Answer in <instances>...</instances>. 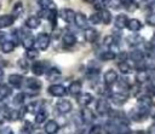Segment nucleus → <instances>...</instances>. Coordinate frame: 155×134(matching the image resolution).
Returning a JSON list of instances; mask_svg holds the SVG:
<instances>
[{
    "label": "nucleus",
    "mask_w": 155,
    "mask_h": 134,
    "mask_svg": "<svg viewBox=\"0 0 155 134\" xmlns=\"http://www.w3.org/2000/svg\"><path fill=\"white\" fill-rule=\"evenodd\" d=\"M50 41H51V40H50L48 34H46V33H40V34H38V36H36V39H35V45H36L38 49L45 51V49L48 48Z\"/></svg>",
    "instance_id": "obj_1"
},
{
    "label": "nucleus",
    "mask_w": 155,
    "mask_h": 134,
    "mask_svg": "<svg viewBox=\"0 0 155 134\" xmlns=\"http://www.w3.org/2000/svg\"><path fill=\"white\" fill-rule=\"evenodd\" d=\"M96 111L98 115L104 116L110 112V105L105 99H98L96 103Z\"/></svg>",
    "instance_id": "obj_2"
},
{
    "label": "nucleus",
    "mask_w": 155,
    "mask_h": 134,
    "mask_svg": "<svg viewBox=\"0 0 155 134\" xmlns=\"http://www.w3.org/2000/svg\"><path fill=\"white\" fill-rule=\"evenodd\" d=\"M47 92L52 95V97H63L67 93V89L64 86L62 85H51L47 88Z\"/></svg>",
    "instance_id": "obj_3"
},
{
    "label": "nucleus",
    "mask_w": 155,
    "mask_h": 134,
    "mask_svg": "<svg viewBox=\"0 0 155 134\" xmlns=\"http://www.w3.org/2000/svg\"><path fill=\"white\" fill-rule=\"evenodd\" d=\"M74 23L76 24L78 28L86 29L87 28V24H88V19H87V17L82 12H76L75 13V17H74Z\"/></svg>",
    "instance_id": "obj_4"
},
{
    "label": "nucleus",
    "mask_w": 155,
    "mask_h": 134,
    "mask_svg": "<svg viewBox=\"0 0 155 134\" xmlns=\"http://www.w3.org/2000/svg\"><path fill=\"white\" fill-rule=\"evenodd\" d=\"M80 116L82 118V122L85 124H88V123H92L94 121V113L91 109H88L87 106H84V109L81 110L80 112Z\"/></svg>",
    "instance_id": "obj_5"
},
{
    "label": "nucleus",
    "mask_w": 155,
    "mask_h": 134,
    "mask_svg": "<svg viewBox=\"0 0 155 134\" xmlns=\"http://www.w3.org/2000/svg\"><path fill=\"white\" fill-rule=\"evenodd\" d=\"M56 109L61 113H68L71 110V103L65 99H61L56 103Z\"/></svg>",
    "instance_id": "obj_6"
},
{
    "label": "nucleus",
    "mask_w": 155,
    "mask_h": 134,
    "mask_svg": "<svg viewBox=\"0 0 155 134\" xmlns=\"http://www.w3.org/2000/svg\"><path fill=\"white\" fill-rule=\"evenodd\" d=\"M59 17L67 22V23H74V17H75V12L71 8H62L59 11Z\"/></svg>",
    "instance_id": "obj_7"
},
{
    "label": "nucleus",
    "mask_w": 155,
    "mask_h": 134,
    "mask_svg": "<svg viewBox=\"0 0 155 134\" xmlns=\"http://www.w3.org/2000/svg\"><path fill=\"white\" fill-rule=\"evenodd\" d=\"M116 81H117V74H116V71L113 70V69H109V70L104 74V83H105L107 86H111V85H114Z\"/></svg>",
    "instance_id": "obj_8"
},
{
    "label": "nucleus",
    "mask_w": 155,
    "mask_h": 134,
    "mask_svg": "<svg viewBox=\"0 0 155 134\" xmlns=\"http://www.w3.org/2000/svg\"><path fill=\"white\" fill-rule=\"evenodd\" d=\"M25 87L30 91H34V92H39L40 88H41V82L38 80V78H34V77H29L25 80Z\"/></svg>",
    "instance_id": "obj_9"
},
{
    "label": "nucleus",
    "mask_w": 155,
    "mask_h": 134,
    "mask_svg": "<svg viewBox=\"0 0 155 134\" xmlns=\"http://www.w3.org/2000/svg\"><path fill=\"white\" fill-rule=\"evenodd\" d=\"M92 100H93V97L90 93H80V94H78V99H76L78 104L81 105V106L90 105L92 103Z\"/></svg>",
    "instance_id": "obj_10"
},
{
    "label": "nucleus",
    "mask_w": 155,
    "mask_h": 134,
    "mask_svg": "<svg viewBox=\"0 0 155 134\" xmlns=\"http://www.w3.org/2000/svg\"><path fill=\"white\" fill-rule=\"evenodd\" d=\"M8 83L15 88H21L23 85V76L18 74H11L8 76Z\"/></svg>",
    "instance_id": "obj_11"
},
{
    "label": "nucleus",
    "mask_w": 155,
    "mask_h": 134,
    "mask_svg": "<svg viewBox=\"0 0 155 134\" xmlns=\"http://www.w3.org/2000/svg\"><path fill=\"white\" fill-rule=\"evenodd\" d=\"M44 129H45L46 134H56L58 132V129H59V126L54 120H50V121L46 122Z\"/></svg>",
    "instance_id": "obj_12"
},
{
    "label": "nucleus",
    "mask_w": 155,
    "mask_h": 134,
    "mask_svg": "<svg viewBox=\"0 0 155 134\" xmlns=\"http://www.w3.org/2000/svg\"><path fill=\"white\" fill-rule=\"evenodd\" d=\"M31 71H33V74L34 75H36V76H40V75H42L45 71H46V63H44V62H35L33 65H31Z\"/></svg>",
    "instance_id": "obj_13"
},
{
    "label": "nucleus",
    "mask_w": 155,
    "mask_h": 134,
    "mask_svg": "<svg viewBox=\"0 0 155 134\" xmlns=\"http://www.w3.org/2000/svg\"><path fill=\"white\" fill-rule=\"evenodd\" d=\"M151 104H153V100H151V98H150L148 94L140 95V97L138 98V107H142V109H150V107H151Z\"/></svg>",
    "instance_id": "obj_14"
},
{
    "label": "nucleus",
    "mask_w": 155,
    "mask_h": 134,
    "mask_svg": "<svg viewBox=\"0 0 155 134\" xmlns=\"http://www.w3.org/2000/svg\"><path fill=\"white\" fill-rule=\"evenodd\" d=\"M15 17L12 14H2L0 16V29L2 28H8L13 24Z\"/></svg>",
    "instance_id": "obj_15"
},
{
    "label": "nucleus",
    "mask_w": 155,
    "mask_h": 134,
    "mask_svg": "<svg viewBox=\"0 0 155 134\" xmlns=\"http://www.w3.org/2000/svg\"><path fill=\"white\" fill-rule=\"evenodd\" d=\"M127 21H128V18H127L126 14H122V13H121V14H117L116 18H115V21H114L115 28H117V29H124V28H126Z\"/></svg>",
    "instance_id": "obj_16"
},
{
    "label": "nucleus",
    "mask_w": 155,
    "mask_h": 134,
    "mask_svg": "<svg viewBox=\"0 0 155 134\" xmlns=\"http://www.w3.org/2000/svg\"><path fill=\"white\" fill-rule=\"evenodd\" d=\"M97 37H98V33L96 29H93V28H86L85 29V39L87 42L93 43L97 40Z\"/></svg>",
    "instance_id": "obj_17"
},
{
    "label": "nucleus",
    "mask_w": 155,
    "mask_h": 134,
    "mask_svg": "<svg viewBox=\"0 0 155 134\" xmlns=\"http://www.w3.org/2000/svg\"><path fill=\"white\" fill-rule=\"evenodd\" d=\"M81 88H82V83L76 80V81H73V82L69 85L68 91H69V93H70L71 95H78V94H80Z\"/></svg>",
    "instance_id": "obj_18"
},
{
    "label": "nucleus",
    "mask_w": 155,
    "mask_h": 134,
    "mask_svg": "<svg viewBox=\"0 0 155 134\" xmlns=\"http://www.w3.org/2000/svg\"><path fill=\"white\" fill-rule=\"evenodd\" d=\"M98 16H99V19H101V23H104V24H109L111 22V13L105 10V8H102L99 10L98 12Z\"/></svg>",
    "instance_id": "obj_19"
},
{
    "label": "nucleus",
    "mask_w": 155,
    "mask_h": 134,
    "mask_svg": "<svg viewBox=\"0 0 155 134\" xmlns=\"http://www.w3.org/2000/svg\"><path fill=\"white\" fill-rule=\"evenodd\" d=\"M40 23H41V22H40V18H39V17H36V16H30V17H28L27 21H25V27L29 28V29H36V28H39Z\"/></svg>",
    "instance_id": "obj_20"
},
{
    "label": "nucleus",
    "mask_w": 155,
    "mask_h": 134,
    "mask_svg": "<svg viewBox=\"0 0 155 134\" xmlns=\"http://www.w3.org/2000/svg\"><path fill=\"white\" fill-rule=\"evenodd\" d=\"M62 41H63L64 46H67V47H71V46L75 45V42H76V37H75V35H74L73 33H65V34L63 35V37H62Z\"/></svg>",
    "instance_id": "obj_21"
},
{
    "label": "nucleus",
    "mask_w": 155,
    "mask_h": 134,
    "mask_svg": "<svg viewBox=\"0 0 155 134\" xmlns=\"http://www.w3.org/2000/svg\"><path fill=\"white\" fill-rule=\"evenodd\" d=\"M110 99H111L115 104H117V105H122V104H125V103L127 101L128 97H127L125 93H114V94H111Z\"/></svg>",
    "instance_id": "obj_22"
},
{
    "label": "nucleus",
    "mask_w": 155,
    "mask_h": 134,
    "mask_svg": "<svg viewBox=\"0 0 155 134\" xmlns=\"http://www.w3.org/2000/svg\"><path fill=\"white\" fill-rule=\"evenodd\" d=\"M131 31H138L142 29V23L139 19L137 18H132V19H128L127 21V25H126Z\"/></svg>",
    "instance_id": "obj_23"
},
{
    "label": "nucleus",
    "mask_w": 155,
    "mask_h": 134,
    "mask_svg": "<svg viewBox=\"0 0 155 134\" xmlns=\"http://www.w3.org/2000/svg\"><path fill=\"white\" fill-rule=\"evenodd\" d=\"M22 43H23V47L25 49H30L34 47V43H35V40L33 37V35L30 34H25L23 37H22Z\"/></svg>",
    "instance_id": "obj_24"
},
{
    "label": "nucleus",
    "mask_w": 155,
    "mask_h": 134,
    "mask_svg": "<svg viewBox=\"0 0 155 134\" xmlns=\"http://www.w3.org/2000/svg\"><path fill=\"white\" fill-rule=\"evenodd\" d=\"M117 69H119L120 72L124 74V75H128V74L132 72V68H131V65H130L126 60L119 62V63H117Z\"/></svg>",
    "instance_id": "obj_25"
},
{
    "label": "nucleus",
    "mask_w": 155,
    "mask_h": 134,
    "mask_svg": "<svg viewBox=\"0 0 155 134\" xmlns=\"http://www.w3.org/2000/svg\"><path fill=\"white\" fill-rule=\"evenodd\" d=\"M15 47H16V43H15L12 40H5V41H2V43H1V49H2L4 53H10V52H12V51L15 49Z\"/></svg>",
    "instance_id": "obj_26"
},
{
    "label": "nucleus",
    "mask_w": 155,
    "mask_h": 134,
    "mask_svg": "<svg viewBox=\"0 0 155 134\" xmlns=\"http://www.w3.org/2000/svg\"><path fill=\"white\" fill-rule=\"evenodd\" d=\"M130 58L134 62V63H140L144 60V53L139 49H134L130 53Z\"/></svg>",
    "instance_id": "obj_27"
},
{
    "label": "nucleus",
    "mask_w": 155,
    "mask_h": 134,
    "mask_svg": "<svg viewBox=\"0 0 155 134\" xmlns=\"http://www.w3.org/2000/svg\"><path fill=\"white\" fill-rule=\"evenodd\" d=\"M11 92H12V89L10 88V86L8 85H6V83H0V98L1 99H6L7 97H10L11 95Z\"/></svg>",
    "instance_id": "obj_28"
},
{
    "label": "nucleus",
    "mask_w": 155,
    "mask_h": 134,
    "mask_svg": "<svg viewBox=\"0 0 155 134\" xmlns=\"http://www.w3.org/2000/svg\"><path fill=\"white\" fill-rule=\"evenodd\" d=\"M23 10H24V7H23V4H22L21 1H17V2L13 5V7H12V16L15 17V19L18 18V17L23 13Z\"/></svg>",
    "instance_id": "obj_29"
},
{
    "label": "nucleus",
    "mask_w": 155,
    "mask_h": 134,
    "mask_svg": "<svg viewBox=\"0 0 155 134\" xmlns=\"http://www.w3.org/2000/svg\"><path fill=\"white\" fill-rule=\"evenodd\" d=\"M46 76H47L48 81H54L61 76V70L57 69V68H51V69L47 70V75Z\"/></svg>",
    "instance_id": "obj_30"
},
{
    "label": "nucleus",
    "mask_w": 155,
    "mask_h": 134,
    "mask_svg": "<svg viewBox=\"0 0 155 134\" xmlns=\"http://www.w3.org/2000/svg\"><path fill=\"white\" fill-rule=\"evenodd\" d=\"M136 80H137L139 83H144V82H147V81L149 80V75H148L147 70H145V69H139V70L137 71Z\"/></svg>",
    "instance_id": "obj_31"
},
{
    "label": "nucleus",
    "mask_w": 155,
    "mask_h": 134,
    "mask_svg": "<svg viewBox=\"0 0 155 134\" xmlns=\"http://www.w3.org/2000/svg\"><path fill=\"white\" fill-rule=\"evenodd\" d=\"M46 118H47V112H46L44 109H40V110L35 113V122H36L38 124L44 123V122L46 121Z\"/></svg>",
    "instance_id": "obj_32"
},
{
    "label": "nucleus",
    "mask_w": 155,
    "mask_h": 134,
    "mask_svg": "<svg viewBox=\"0 0 155 134\" xmlns=\"http://www.w3.org/2000/svg\"><path fill=\"white\" fill-rule=\"evenodd\" d=\"M39 5L44 10H54L53 0H39Z\"/></svg>",
    "instance_id": "obj_33"
},
{
    "label": "nucleus",
    "mask_w": 155,
    "mask_h": 134,
    "mask_svg": "<svg viewBox=\"0 0 155 134\" xmlns=\"http://www.w3.org/2000/svg\"><path fill=\"white\" fill-rule=\"evenodd\" d=\"M115 57H116V54L113 51H104L99 56L101 60H113V59H115Z\"/></svg>",
    "instance_id": "obj_34"
},
{
    "label": "nucleus",
    "mask_w": 155,
    "mask_h": 134,
    "mask_svg": "<svg viewBox=\"0 0 155 134\" xmlns=\"http://www.w3.org/2000/svg\"><path fill=\"white\" fill-rule=\"evenodd\" d=\"M88 134H102V126L101 124H93L90 128Z\"/></svg>",
    "instance_id": "obj_35"
},
{
    "label": "nucleus",
    "mask_w": 155,
    "mask_h": 134,
    "mask_svg": "<svg viewBox=\"0 0 155 134\" xmlns=\"http://www.w3.org/2000/svg\"><path fill=\"white\" fill-rule=\"evenodd\" d=\"M108 6H110L111 8H120L122 6V0H109Z\"/></svg>",
    "instance_id": "obj_36"
},
{
    "label": "nucleus",
    "mask_w": 155,
    "mask_h": 134,
    "mask_svg": "<svg viewBox=\"0 0 155 134\" xmlns=\"http://www.w3.org/2000/svg\"><path fill=\"white\" fill-rule=\"evenodd\" d=\"M33 133V126L30 124V123H25V126L21 129V132H19V134H31Z\"/></svg>",
    "instance_id": "obj_37"
},
{
    "label": "nucleus",
    "mask_w": 155,
    "mask_h": 134,
    "mask_svg": "<svg viewBox=\"0 0 155 134\" xmlns=\"http://www.w3.org/2000/svg\"><path fill=\"white\" fill-rule=\"evenodd\" d=\"M27 57H28L29 59H36V58L39 57V51L33 49V48L27 49Z\"/></svg>",
    "instance_id": "obj_38"
},
{
    "label": "nucleus",
    "mask_w": 155,
    "mask_h": 134,
    "mask_svg": "<svg viewBox=\"0 0 155 134\" xmlns=\"http://www.w3.org/2000/svg\"><path fill=\"white\" fill-rule=\"evenodd\" d=\"M27 110L29 111V112H38L39 110H40V107H39V104L38 103H30L28 106H27Z\"/></svg>",
    "instance_id": "obj_39"
},
{
    "label": "nucleus",
    "mask_w": 155,
    "mask_h": 134,
    "mask_svg": "<svg viewBox=\"0 0 155 134\" xmlns=\"http://www.w3.org/2000/svg\"><path fill=\"white\" fill-rule=\"evenodd\" d=\"M147 23L150 27H155V12H151L147 16Z\"/></svg>",
    "instance_id": "obj_40"
},
{
    "label": "nucleus",
    "mask_w": 155,
    "mask_h": 134,
    "mask_svg": "<svg viewBox=\"0 0 155 134\" xmlns=\"http://www.w3.org/2000/svg\"><path fill=\"white\" fill-rule=\"evenodd\" d=\"M107 47H111L114 43H115V40H114V37L111 36V35H108V36H105L104 37V42H103Z\"/></svg>",
    "instance_id": "obj_41"
},
{
    "label": "nucleus",
    "mask_w": 155,
    "mask_h": 134,
    "mask_svg": "<svg viewBox=\"0 0 155 134\" xmlns=\"http://www.w3.org/2000/svg\"><path fill=\"white\" fill-rule=\"evenodd\" d=\"M24 99H25V94L24 93H18L16 97H15V104H23L24 103Z\"/></svg>",
    "instance_id": "obj_42"
},
{
    "label": "nucleus",
    "mask_w": 155,
    "mask_h": 134,
    "mask_svg": "<svg viewBox=\"0 0 155 134\" xmlns=\"http://www.w3.org/2000/svg\"><path fill=\"white\" fill-rule=\"evenodd\" d=\"M88 22H91L92 24H98V23H101V19H99V16H98V13H94V14H92V16L90 17Z\"/></svg>",
    "instance_id": "obj_43"
},
{
    "label": "nucleus",
    "mask_w": 155,
    "mask_h": 134,
    "mask_svg": "<svg viewBox=\"0 0 155 134\" xmlns=\"http://www.w3.org/2000/svg\"><path fill=\"white\" fill-rule=\"evenodd\" d=\"M0 134H15L13 130L10 128V127H4L1 130H0Z\"/></svg>",
    "instance_id": "obj_44"
},
{
    "label": "nucleus",
    "mask_w": 155,
    "mask_h": 134,
    "mask_svg": "<svg viewBox=\"0 0 155 134\" xmlns=\"http://www.w3.org/2000/svg\"><path fill=\"white\" fill-rule=\"evenodd\" d=\"M18 63H19V65H21V68H22V69H23L24 71H27V69H28V65H27V62H24L23 59H21V60L18 62Z\"/></svg>",
    "instance_id": "obj_45"
},
{
    "label": "nucleus",
    "mask_w": 155,
    "mask_h": 134,
    "mask_svg": "<svg viewBox=\"0 0 155 134\" xmlns=\"http://www.w3.org/2000/svg\"><path fill=\"white\" fill-rule=\"evenodd\" d=\"M148 134H155V123H153L149 129H148Z\"/></svg>",
    "instance_id": "obj_46"
},
{
    "label": "nucleus",
    "mask_w": 155,
    "mask_h": 134,
    "mask_svg": "<svg viewBox=\"0 0 155 134\" xmlns=\"http://www.w3.org/2000/svg\"><path fill=\"white\" fill-rule=\"evenodd\" d=\"M150 45H151V47H153V48H155V33H154V34H153V36H151Z\"/></svg>",
    "instance_id": "obj_47"
},
{
    "label": "nucleus",
    "mask_w": 155,
    "mask_h": 134,
    "mask_svg": "<svg viewBox=\"0 0 155 134\" xmlns=\"http://www.w3.org/2000/svg\"><path fill=\"white\" fill-rule=\"evenodd\" d=\"M130 134H145V132H143V130H133V132H130Z\"/></svg>",
    "instance_id": "obj_48"
},
{
    "label": "nucleus",
    "mask_w": 155,
    "mask_h": 134,
    "mask_svg": "<svg viewBox=\"0 0 155 134\" xmlns=\"http://www.w3.org/2000/svg\"><path fill=\"white\" fill-rule=\"evenodd\" d=\"M2 80H4V70L0 68V83H1Z\"/></svg>",
    "instance_id": "obj_49"
},
{
    "label": "nucleus",
    "mask_w": 155,
    "mask_h": 134,
    "mask_svg": "<svg viewBox=\"0 0 155 134\" xmlns=\"http://www.w3.org/2000/svg\"><path fill=\"white\" fill-rule=\"evenodd\" d=\"M85 2H87V4H94L97 0H84Z\"/></svg>",
    "instance_id": "obj_50"
}]
</instances>
